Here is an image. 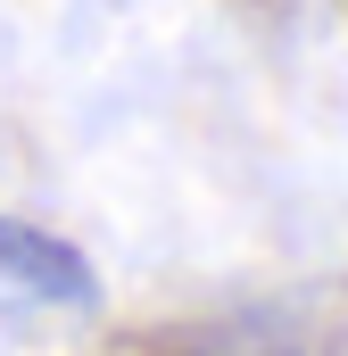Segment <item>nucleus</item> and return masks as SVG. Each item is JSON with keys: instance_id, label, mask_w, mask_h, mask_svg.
<instances>
[{"instance_id": "obj_2", "label": "nucleus", "mask_w": 348, "mask_h": 356, "mask_svg": "<svg viewBox=\"0 0 348 356\" xmlns=\"http://www.w3.org/2000/svg\"><path fill=\"white\" fill-rule=\"evenodd\" d=\"M199 356H348V315L332 307H258L241 323H224Z\"/></svg>"}, {"instance_id": "obj_1", "label": "nucleus", "mask_w": 348, "mask_h": 356, "mask_svg": "<svg viewBox=\"0 0 348 356\" xmlns=\"http://www.w3.org/2000/svg\"><path fill=\"white\" fill-rule=\"evenodd\" d=\"M0 307H91V266L67 249V241H50V232H33V224H8L0 216Z\"/></svg>"}]
</instances>
